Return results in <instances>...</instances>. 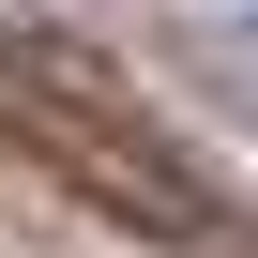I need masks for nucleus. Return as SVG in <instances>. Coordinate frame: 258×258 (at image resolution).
Masks as SVG:
<instances>
[{
  "label": "nucleus",
  "instance_id": "f257e3e1",
  "mask_svg": "<svg viewBox=\"0 0 258 258\" xmlns=\"http://www.w3.org/2000/svg\"><path fill=\"white\" fill-rule=\"evenodd\" d=\"M0 152H16L46 198L106 213L121 243H167V258H243L258 213L213 182V152L121 76L106 46L46 31V16H0Z\"/></svg>",
  "mask_w": 258,
  "mask_h": 258
}]
</instances>
